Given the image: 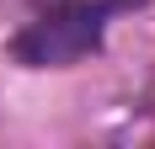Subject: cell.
I'll return each mask as SVG.
<instances>
[{"mask_svg":"<svg viewBox=\"0 0 155 149\" xmlns=\"http://www.w3.org/2000/svg\"><path fill=\"white\" fill-rule=\"evenodd\" d=\"M123 5H139V0H64L48 16H38L32 27H21L11 37V53L32 69H59V64L86 59L91 48H102V32H107V16L123 11Z\"/></svg>","mask_w":155,"mask_h":149,"instance_id":"6da1fadb","label":"cell"}]
</instances>
